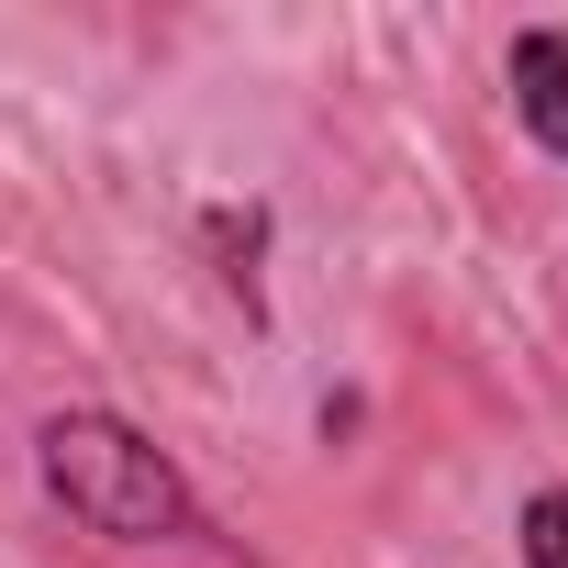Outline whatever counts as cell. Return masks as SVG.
Returning <instances> with one entry per match:
<instances>
[{
    "mask_svg": "<svg viewBox=\"0 0 568 568\" xmlns=\"http://www.w3.org/2000/svg\"><path fill=\"white\" fill-rule=\"evenodd\" d=\"M34 468H45V490L90 524V535H112V546H168V535H201V501H190V479L123 424V413H45V435H34Z\"/></svg>",
    "mask_w": 568,
    "mask_h": 568,
    "instance_id": "1",
    "label": "cell"
},
{
    "mask_svg": "<svg viewBox=\"0 0 568 568\" xmlns=\"http://www.w3.org/2000/svg\"><path fill=\"white\" fill-rule=\"evenodd\" d=\"M501 79H513L524 134L568 168V34H546V23H535V34H513V68H501Z\"/></svg>",
    "mask_w": 568,
    "mask_h": 568,
    "instance_id": "2",
    "label": "cell"
},
{
    "mask_svg": "<svg viewBox=\"0 0 568 568\" xmlns=\"http://www.w3.org/2000/svg\"><path fill=\"white\" fill-rule=\"evenodd\" d=\"M524 568H568V490L524 501Z\"/></svg>",
    "mask_w": 568,
    "mask_h": 568,
    "instance_id": "3",
    "label": "cell"
}]
</instances>
